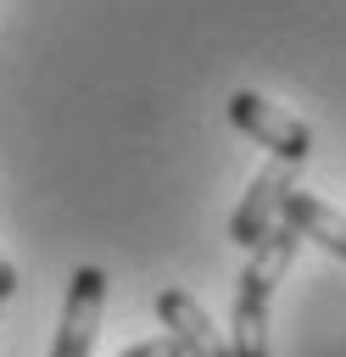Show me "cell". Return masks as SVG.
Wrapping results in <instances>:
<instances>
[{"label": "cell", "instance_id": "277c9868", "mask_svg": "<svg viewBox=\"0 0 346 357\" xmlns=\"http://www.w3.org/2000/svg\"><path fill=\"white\" fill-rule=\"evenodd\" d=\"M290 190H296V167H290V162H268V167L251 178L246 201L234 206V218H229V240L251 251V245L279 223V212H285V195H290Z\"/></svg>", "mask_w": 346, "mask_h": 357}, {"label": "cell", "instance_id": "ba28073f", "mask_svg": "<svg viewBox=\"0 0 346 357\" xmlns=\"http://www.w3.org/2000/svg\"><path fill=\"white\" fill-rule=\"evenodd\" d=\"M17 284H22V279H17V268L0 257V301H6V296H17Z\"/></svg>", "mask_w": 346, "mask_h": 357}, {"label": "cell", "instance_id": "6da1fadb", "mask_svg": "<svg viewBox=\"0 0 346 357\" xmlns=\"http://www.w3.org/2000/svg\"><path fill=\"white\" fill-rule=\"evenodd\" d=\"M296 251H301V234L285 218L246 251V268H240V284H234V340H229V357H268V307H273V290L290 273Z\"/></svg>", "mask_w": 346, "mask_h": 357}, {"label": "cell", "instance_id": "5b68a950", "mask_svg": "<svg viewBox=\"0 0 346 357\" xmlns=\"http://www.w3.org/2000/svg\"><path fill=\"white\" fill-rule=\"evenodd\" d=\"M156 318H162L167 340L179 346V357H229V340L212 329L206 307L190 290H162L156 296Z\"/></svg>", "mask_w": 346, "mask_h": 357}, {"label": "cell", "instance_id": "52a82bcc", "mask_svg": "<svg viewBox=\"0 0 346 357\" xmlns=\"http://www.w3.org/2000/svg\"><path fill=\"white\" fill-rule=\"evenodd\" d=\"M123 357H179V346H173L167 335H156V340H140V346H128Z\"/></svg>", "mask_w": 346, "mask_h": 357}, {"label": "cell", "instance_id": "7a4b0ae2", "mask_svg": "<svg viewBox=\"0 0 346 357\" xmlns=\"http://www.w3.org/2000/svg\"><path fill=\"white\" fill-rule=\"evenodd\" d=\"M229 123H234L251 145H262L273 162L301 167L307 151H313V128H307L301 117H290L285 106H273L268 95H257V89H234V95H229Z\"/></svg>", "mask_w": 346, "mask_h": 357}, {"label": "cell", "instance_id": "8992f818", "mask_svg": "<svg viewBox=\"0 0 346 357\" xmlns=\"http://www.w3.org/2000/svg\"><path fill=\"white\" fill-rule=\"evenodd\" d=\"M279 218H285V223H290L301 240H318L324 251L346 257V212H335L329 201H318V195H307V190H290Z\"/></svg>", "mask_w": 346, "mask_h": 357}, {"label": "cell", "instance_id": "3957f363", "mask_svg": "<svg viewBox=\"0 0 346 357\" xmlns=\"http://www.w3.org/2000/svg\"><path fill=\"white\" fill-rule=\"evenodd\" d=\"M100 312H106V273L95 262H84L67 284V301H61V329H56V346L50 357H89L95 351V335H100Z\"/></svg>", "mask_w": 346, "mask_h": 357}]
</instances>
